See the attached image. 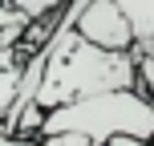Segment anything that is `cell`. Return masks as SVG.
I'll return each mask as SVG.
<instances>
[{"mask_svg":"<svg viewBox=\"0 0 154 146\" xmlns=\"http://www.w3.org/2000/svg\"><path fill=\"white\" fill-rule=\"evenodd\" d=\"M16 85H20V65L16 69H0V122L16 101Z\"/></svg>","mask_w":154,"mask_h":146,"instance_id":"cell-5","label":"cell"},{"mask_svg":"<svg viewBox=\"0 0 154 146\" xmlns=\"http://www.w3.org/2000/svg\"><path fill=\"white\" fill-rule=\"evenodd\" d=\"M73 33L85 45L101 49V53H134V33L126 24L118 0H89V4H77V20Z\"/></svg>","mask_w":154,"mask_h":146,"instance_id":"cell-3","label":"cell"},{"mask_svg":"<svg viewBox=\"0 0 154 146\" xmlns=\"http://www.w3.org/2000/svg\"><path fill=\"white\" fill-rule=\"evenodd\" d=\"M106 146H150V142H142V138H109Z\"/></svg>","mask_w":154,"mask_h":146,"instance_id":"cell-8","label":"cell"},{"mask_svg":"<svg viewBox=\"0 0 154 146\" xmlns=\"http://www.w3.org/2000/svg\"><path fill=\"white\" fill-rule=\"evenodd\" d=\"M37 146H93V142L81 134H53V138H41Z\"/></svg>","mask_w":154,"mask_h":146,"instance_id":"cell-6","label":"cell"},{"mask_svg":"<svg viewBox=\"0 0 154 146\" xmlns=\"http://www.w3.org/2000/svg\"><path fill=\"white\" fill-rule=\"evenodd\" d=\"M118 8L134 33V49H150L154 45V0H118Z\"/></svg>","mask_w":154,"mask_h":146,"instance_id":"cell-4","label":"cell"},{"mask_svg":"<svg viewBox=\"0 0 154 146\" xmlns=\"http://www.w3.org/2000/svg\"><path fill=\"white\" fill-rule=\"evenodd\" d=\"M53 134H81V138H89L93 146H106L109 138L154 142V106L138 89L81 98V101H73V106H61V110H49L45 114L41 138H53Z\"/></svg>","mask_w":154,"mask_h":146,"instance_id":"cell-2","label":"cell"},{"mask_svg":"<svg viewBox=\"0 0 154 146\" xmlns=\"http://www.w3.org/2000/svg\"><path fill=\"white\" fill-rule=\"evenodd\" d=\"M77 4L65 8L61 29L49 41V65L37 89V106L61 110L81 98H97V93H118V89H138V57L134 53H101V49L85 45L73 33Z\"/></svg>","mask_w":154,"mask_h":146,"instance_id":"cell-1","label":"cell"},{"mask_svg":"<svg viewBox=\"0 0 154 146\" xmlns=\"http://www.w3.org/2000/svg\"><path fill=\"white\" fill-rule=\"evenodd\" d=\"M0 146H37V142H20V138H12V134L4 130V122H0Z\"/></svg>","mask_w":154,"mask_h":146,"instance_id":"cell-7","label":"cell"}]
</instances>
